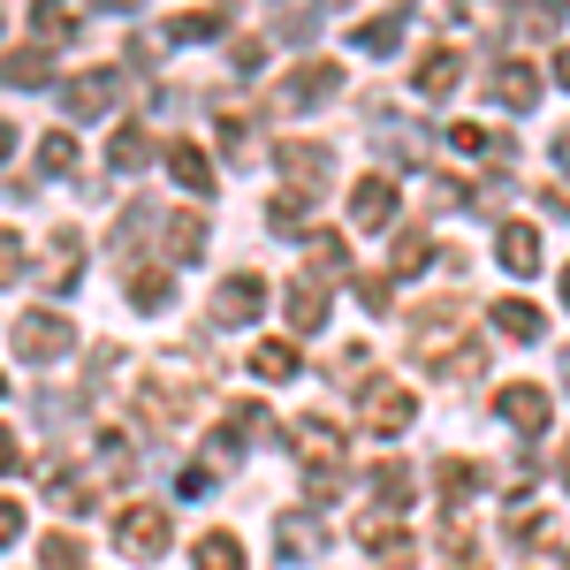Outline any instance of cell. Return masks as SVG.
Listing matches in <instances>:
<instances>
[{
	"label": "cell",
	"mask_w": 570,
	"mask_h": 570,
	"mask_svg": "<svg viewBox=\"0 0 570 570\" xmlns=\"http://www.w3.org/2000/svg\"><path fill=\"white\" fill-rule=\"evenodd\" d=\"M8 343H16V357H31V365H46V357L77 351V327H69L61 312H23V320L8 327Z\"/></svg>",
	"instance_id": "cell-1"
},
{
	"label": "cell",
	"mask_w": 570,
	"mask_h": 570,
	"mask_svg": "<svg viewBox=\"0 0 570 570\" xmlns=\"http://www.w3.org/2000/svg\"><path fill=\"white\" fill-rule=\"evenodd\" d=\"M107 107H122V77H115V69H85V77L61 85V115H69V122H99Z\"/></svg>",
	"instance_id": "cell-2"
},
{
	"label": "cell",
	"mask_w": 570,
	"mask_h": 570,
	"mask_svg": "<svg viewBox=\"0 0 570 570\" xmlns=\"http://www.w3.org/2000/svg\"><path fill=\"white\" fill-rule=\"evenodd\" d=\"M335 85H343V69H335V61H297V69L282 77V91H274V107L305 115V107H320V99H335Z\"/></svg>",
	"instance_id": "cell-3"
},
{
	"label": "cell",
	"mask_w": 570,
	"mask_h": 570,
	"mask_svg": "<svg viewBox=\"0 0 570 570\" xmlns=\"http://www.w3.org/2000/svg\"><path fill=\"white\" fill-rule=\"evenodd\" d=\"M115 548H122V556H137V563H153V556L168 548V510H145V502H137V510H122Z\"/></svg>",
	"instance_id": "cell-4"
},
{
	"label": "cell",
	"mask_w": 570,
	"mask_h": 570,
	"mask_svg": "<svg viewBox=\"0 0 570 570\" xmlns=\"http://www.w3.org/2000/svg\"><path fill=\"white\" fill-rule=\"evenodd\" d=\"M259 312H266V282H259V274H228V282H220L214 327H252Z\"/></svg>",
	"instance_id": "cell-5"
},
{
	"label": "cell",
	"mask_w": 570,
	"mask_h": 570,
	"mask_svg": "<svg viewBox=\"0 0 570 570\" xmlns=\"http://www.w3.org/2000/svg\"><path fill=\"white\" fill-rule=\"evenodd\" d=\"M274 160H282V176L297 183V190H327V176H335V160H327V145H305V137H289V145H274Z\"/></svg>",
	"instance_id": "cell-6"
},
{
	"label": "cell",
	"mask_w": 570,
	"mask_h": 570,
	"mask_svg": "<svg viewBox=\"0 0 570 570\" xmlns=\"http://www.w3.org/2000/svg\"><path fill=\"white\" fill-rule=\"evenodd\" d=\"M357 411H365V426H373V434H403V426L419 419V403H411V389H395V381H373Z\"/></svg>",
	"instance_id": "cell-7"
},
{
	"label": "cell",
	"mask_w": 570,
	"mask_h": 570,
	"mask_svg": "<svg viewBox=\"0 0 570 570\" xmlns=\"http://www.w3.org/2000/svg\"><path fill=\"white\" fill-rule=\"evenodd\" d=\"M357 540L373 548V563H381V570H419V548L403 540V525H395V518H365V525H357Z\"/></svg>",
	"instance_id": "cell-8"
},
{
	"label": "cell",
	"mask_w": 570,
	"mask_h": 570,
	"mask_svg": "<svg viewBox=\"0 0 570 570\" xmlns=\"http://www.w3.org/2000/svg\"><path fill=\"white\" fill-rule=\"evenodd\" d=\"M487 91H494V99H502L510 115H532V107H540V69H532V61H502Z\"/></svg>",
	"instance_id": "cell-9"
},
{
	"label": "cell",
	"mask_w": 570,
	"mask_h": 570,
	"mask_svg": "<svg viewBox=\"0 0 570 570\" xmlns=\"http://www.w3.org/2000/svg\"><path fill=\"white\" fill-rule=\"evenodd\" d=\"M351 220H357V228H395V183L389 176H365L351 190Z\"/></svg>",
	"instance_id": "cell-10"
},
{
	"label": "cell",
	"mask_w": 570,
	"mask_h": 570,
	"mask_svg": "<svg viewBox=\"0 0 570 570\" xmlns=\"http://www.w3.org/2000/svg\"><path fill=\"white\" fill-rule=\"evenodd\" d=\"M548 411H556V403H548V389H532V381H510V389H502V419H510L518 434H540Z\"/></svg>",
	"instance_id": "cell-11"
},
{
	"label": "cell",
	"mask_w": 570,
	"mask_h": 570,
	"mask_svg": "<svg viewBox=\"0 0 570 570\" xmlns=\"http://www.w3.org/2000/svg\"><path fill=\"white\" fill-rule=\"evenodd\" d=\"M274 548H282L289 563H320V556H327V525H312V518H297V510H289V518L274 525Z\"/></svg>",
	"instance_id": "cell-12"
},
{
	"label": "cell",
	"mask_w": 570,
	"mask_h": 570,
	"mask_svg": "<svg viewBox=\"0 0 570 570\" xmlns=\"http://www.w3.org/2000/svg\"><path fill=\"white\" fill-rule=\"evenodd\" d=\"M53 77V53L46 46H16V53H0V85L8 91H39Z\"/></svg>",
	"instance_id": "cell-13"
},
{
	"label": "cell",
	"mask_w": 570,
	"mask_h": 570,
	"mask_svg": "<svg viewBox=\"0 0 570 570\" xmlns=\"http://www.w3.org/2000/svg\"><path fill=\"white\" fill-rule=\"evenodd\" d=\"M168 176H176L183 190H198V198H206V190H214V160H206L190 137H176V145H168Z\"/></svg>",
	"instance_id": "cell-14"
},
{
	"label": "cell",
	"mask_w": 570,
	"mask_h": 570,
	"mask_svg": "<svg viewBox=\"0 0 570 570\" xmlns=\"http://www.w3.org/2000/svg\"><path fill=\"white\" fill-rule=\"evenodd\" d=\"M456 77H464V53H456V46H434V53L419 61V91H426V99H449Z\"/></svg>",
	"instance_id": "cell-15"
},
{
	"label": "cell",
	"mask_w": 570,
	"mask_h": 570,
	"mask_svg": "<svg viewBox=\"0 0 570 570\" xmlns=\"http://www.w3.org/2000/svg\"><path fill=\"white\" fill-rule=\"evenodd\" d=\"M494 252H502V266H510V274H540V228H525V220H510Z\"/></svg>",
	"instance_id": "cell-16"
},
{
	"label": "cell",
	"mask_w": 570,
	"mask_h": 570,
	"mask_svg": "<svg viewBox=\"0 0 570 570\" xmlns=\"http://www.w3.org/2000/svg\"><path fill=\"white\" fill-rule=\"evenodd\" d=\"M289 327H305V335H320V327H327V282H297V289H289Z\"/></svg>",
	"instance_id": "cell-17"
},
{
	"label": "cell",
	"mask_w": 570,
	"mask_h": 570,
	"mask_svg": "<svg viewBox=\"0 0 570 570\" xmlns=\"http://www.w3.org/2000/svg\"><path fill=\"white\" fill-rule=\"evenodd\" d=\"M220 23H228L220 8H176V16H168V46H190V39H220Z\"/></svg>",
	"instance_id": "cell-18"
},
{
	"label": "cell",
	"mask_w": 570,
	"mask_h": 570,
	"mask_svg": "<svg viewBox=\"0 0 570 570\" xmlns=\"http://www.w3.org/2000/svg\"><path fill=\"white\" fill-rule=\"evenodd\" d=\"M343 266H351L343 236H335V228H320V236L305 244V274H312V282H327V274H343Z\"/></svg>",
	"instance_id": "cell-19"
},
{
	"label": "cell",
	"mask_w": 570,
	"mask_h": 570,
	"mask_svg": "<svg viewBox=\"0 0 570 570\" xmlns=\"http://www.w3.org/2000/svg\"><path fill=\"white\" fill-rule=\"evenodd\" d=\"M77 16H85V0H39V8H31V23H39L46 46L69 39V31H77Z\"/></svg>",
	"instance_id": "cell-20"
},
{
	"label": "cell",
	"mask_w": 570,
	"mask_h": 570,
	"mask_svg": "<svg viewBox=\"0 0 570 570\" xmlns=\"http://www.w3.org/2000/svg\"><path fill=\"white\" fill-rule=\"evenodd\" d=\"M266 220H274L282 236H305V228H312V198H305V190H274V206H266Z\"/></svg>",
	"instance_id": "cell-21"
},
{
	"label": "cell",
	"mask_w": 570,
	"mask_h": 570,
	"mask_svg": "<svg viewBox=\"0 0 570 570\" xmlns=\"http://www.w3.org/2000/svg\"><path fill=\"white\" fill-rule=\"evenodd\" d=\"M198 252H206V220H198V214H176V220H168V259L190 266Z\"/></svg>",
	"instance_id": "cell-22"
},
{
	"label": "cell",
	"mask_w": 570,
	"mask_h": 570,
	"mask_svg": "<svg viewBox=\"0 0 570 570\" xmlns=\"http://www.w3.org/2000/svg\"><path fill=\"white\" fill-rule=\"evenodd\" d=\"M373 502H381V518H395L411 502V472L403 464H373Z\"/></svg>",
	"instance_id": "cell-23"
},
{
	"label": "cell",
	"mask_w": 570,
	"mask_h": 570,
	"mask_svg": "<svg viewBox=\"0 0 570 570\" xmlns=\"http://www.w3.org/2000/svg\"><path fill=\"white\" fill-rule=\"evenodd\" d=\"M357 46H365L373 61H389L395 46H403V16H373V23H357Z\"/></svg>",
	"instance_id": "cell-24"
},
{
	"label": "cell",
	"mask_w": 570,
	"mask_h": 570,
	"mask_svg": "<svg viewBox=\"0 0 570 570\" xmlns=\"http://www.w3.org/2000/svg\"><path fill=\"white\" fill-rule=\"evenodd\" d=\"M494 327H502L510 343H532V335H540V305H525V297H510V305H494Z\"/></svg>",
	"instance_id": "cell-25"
},
{
	"label": "cell",
	"mask_w": 570,
	"mask_h": 570,
	"mask_svg": "<svg viewBox=\"0 0 570 570\" xmlns=\"http://www.w3.org/2000/svg\"><path fill=\"white\" fill-rule=\"evenodd\" d=\"M198 570H244V540L236 532H206L198 540Z\"/></svg>",
	"instance_id": "cell-26"
},
{
	"label": "cell",
	"mask_w": 570,
	"mask_h": 570,
	"mask_svg": "<svg viewBox=\"0 0 570 570\" xmlns=\"http://www.w3.org/2000/svg\"><path fill=\"white\" fill-rule=\"evenodd\" d=\"M39 168H46V176H77V137H69V130H46L39 137Z\"/></svg>",
	"instance_id": "cell-27"
},
{
	"label": "cell",
	"mask_w": 570,
	"mask_h": 570,
	"mask_svg": "<svg viewBox=\"0 0 570 570\" xmlns=\"http://www.w3.org/2000/svg\"><path fill=\"white\" fill-rule=\"evenodd\" d=\"M434 487H441V510H464V494L480 487V464H441Z\"/></svg>",
	"instance_id": "cell-28"
},
{
	"label": "cell",
	"mask_w": 570,
	"mask_h": 570,
	"mask_svg": "<svg viewBox=\"0 0 570 570\" xmlns=\"http://www.w3.org/2000/svg\"><path fill=\"white\" fill-rule=\"evenodd\" d=\"M145 160H153V130H137V122H122V130H115V168L130 176V168H145Z\"/></svg>",
	"instance_id": "cell-29"
},
{
	"label": "cell",
	"mask_w": 570,
	"mask_h": 570,
	"mask_svg": "<svg viewBox=\"0 0 570 570\" xmlns=\"http://www.w3.org/2000/svg\"><path fill=\"white\" fill-rule=\"evenodd\" d=\"M168 297H176V282H168V274H130V305L137 312H168Z\"/></svg>",
	"instance_id": "cell-30"
},
{
	"label": "cell",
	"mask_w": 570,
	"mask_h": 570,
	"mask_svg": "<svg viewBox=\"0 0 570 570\" xmlns=\"http://www.w3.org/2000/svg\"><path fill=\"white\" fill-rule=\"evenodd\" d=\"M39 570H85V540L77 532H53L39 548Z\"/></svg>",
	"instance_id": "cell-31"
},
{
	"label": "cell",
	"mask_w": 570,
	"mask_h": 570,
	"mask_svg": "<svg viewBox=\"0 0 570 570\" xmlns=\"http://www.w3.org/2000/svg\"><path fill=\"white\" fill-rule=\"evenodd\" d=\"M252 373H259V381H289V373H297V351H289V343H259V351H252Z\"/></svg>",
	"instance_id": "cell-32"
},
{
	"label": "cell",
	"mask_w": 570,
	"mask_h": 570,
	"mask_svg": "<svg viewBox=\"0 0 570 570\" xmlns=\"http://www.w3.org/2000/svg\"><path fill=\"white\" fill-rule=\"evenodd\" d=\"M297 441L320 449V456H335V449H343V426H335V419H320V411H305V419H297Z\"/></svg>",
	"instance_id": "cell-33"
},
{
	"label": "cell",
	"mask_w": 570,
	"mask_h": 570,
	"mask_svg": "<svg viewBox=\"0 0 570 570\" xmlns=\"http://www.w3.org/2000/svg\"><path fill=\"white\" fill-rule=\"evenodd\" d=\"M305 494H312V502H335V494H343V464H335V456H320V464L305 472Z\"/></svg>",
	"instance_id": "cell-34"
},
{
	"label": "cell",
	"mask_w": 570,
	"mask_h": 570,
	"mask_svg": "<svg viewBox=\"0 0 570 570\" xmlns=\"http://www.w3.org/2000/svg\"><path fill=\"white\" fill-rule=\"evenodd\" d=\"M449 145H456L464 160H487V153H494V137H487L480 122H456V130H449Z\"/></svg>",
	"instance_id": "cell-35"
},
{
	"label": "cell",
	"mask_w": 570,
	"mask_h": 570,
	"mask_svg": "<svg viewBox=\"0 0 570 570\" xmlns=\"http://www.w3.org/2000/svg\"><path fill=\"white\" fill-rule=\"evenodd\" d=\"M419 266H426V236L411 228V236L395 244V266H389V274H419Z\"/></svg>",
	"instance_id": "cell-36"
},
{
	"label": "cell",
	"mask_w": 570,
	"mask_h": 570,
	"mask_svg": "<svg viewBox=\"0 0 570 570\" xmlns=\"http://www.w3.org/2000/svg\"><path fill=\"white\" fill-rule=\"evenodd\" d=\"M441 373H449V381H472V373H480V343H464V351H449V357H434Z\"/></svg>",
	"instance_id": "cell-37"
},
{
	"label": "cell",
	"mask_w": 570,
	"mask_h": 570,
	"mask_svg": "<svg viewBox=\"0 0 570 570\" xmlns=\"http://www.w3.org/2000/svg\"><path fill=\"white\" fill-rule=\"evenodd\" d=\"M176 487H183V494H214V472H206V464H183Z\"/></svg>",
	"instance_id": "cell-38"
},
{
	"label": "cell",
	"mask_w": 570,
	"mask_h": 570,
	"mask_svg": "<svg viewBox=\"0 0 570 570\" xmlns=\"http://www.w3.org/2000/svg\"><path fill=\"white\" fill-rule=\"evenodd\" d=\"M357 297H365V312H389V282H381V274H365V282H357Z\"/></svg>",
	"instance_id": "cell-39"
},
{
	"label": "cell",
	"mask_w": 570,
	"mask_h": 570,
	"mask_svg": "<svg viewBox=\"0 0 570 570\" xmlns=\"http://www.w3.org/2000/svg\"><path fill=\"white\" fill-rule=\"evenodd\" d=\"M16 274H23V244H16V236H0V282H16Z\"/></svg>",
	"instance_id": "cell-40"
},
{
	"label": "cell",
	"mask_w": 570,
	"mask_h": 570,
	"mask_svg": "<svg viewBox=\"0 0 570 570\" xmlns=\"http://www.w3.org/2000/svg\"><path fill=\"white\" fill-rule=\"evenodd\" d=\"M16 532H23V510H16V502H0V548H8Z\"/></svg>",
	"instance_id": "cell-41"
},
{
	"label": "cell",
	"mask_w": 570,
	"mask_h": 570,
	"mask_svg": "<svg viewBox=\"0 0 570 570\" xmlns=\"http://www.w3.org/2000/svg\"><path fill=\"white\" fill-rule=\"evenodd\" d=\"M16 464H23V449H16V434L0 426V472H16Z\"/></svg>",
	"instance_id": "cell-42"
},
{
	"label": "cell",
	"mask_w": 570,
	"mask_h": 570,
	"mask_svg": "<svg viewBox=\"0 0 570 570\" xmlns=\"http://www.w3.org/2000/svg\"><path fill=\"white\" fill-rule=\"evenodd\" d=\"M548 206H556V214L570 220V183H548Z\"/></svg>",
	"instance_id": "cell-43"
},
{
	"label": "cell",
	"mask_w": 570,
	"mask_h": 570,
	"mask_svg": "<svg viewBox=\"0 0 570 570\" xmlns=\"http://www.w3.org/2000/svg\"><path fill=\"white\" fill-rule=\"evenodd\" d=\"M556 85H570V46H563V53H556Z\"/></svg>",
	"instance_id": "cell-44"
},
{
	"label": "cell",
	"mask_w": 570,
	"mask_h": 570,
	"mask_svg": "<svg viewBox=\"0 0 570 570\" xmlns=\"http://www.w3.org/2000/svg\"><path fill=\"white\" fill-rule=\"evenodd\" d=\"M8 145H16V130H8V122H0V160H8Z\"/></svg>",
	"instance_id": "cell-45"
},
{
	"label": "cell",
	"mask_w": 570,
	"mask_h": 570,
	"mask_svg": "<svg viewBox=\"0 0 570 570\" xmlns=\"http://www.w3.org/2000/svg\"><path fill=\"white\" fill-rule=\"evenodd\" d=\"M85 8H137V0H85Z\"/></svg>",
	"instance_id": "cell-46"
},
{
	"label": "cell",
	"mask_w": 570,
	"mask_h": 570,
	"mask_svg": "<svg viewBox=\"0 0 570 570\" xmlns=\"http://www.w3.org/2000/svg\"><path fill=\"white\" fill-rule=\"evenodd\" d=\"M563 305H570V266H563Z\"/></svg>",
	"instance_id": "cell-47"
},
{
	"label": "cell",
	"mask_w": 570,
	"mask_h": 570,
	"mask_svg": "<svg viewBox=\"0 0 570 570\" xmlns=\"http://www.w3.org/2000/svg\"><path fill=\"white\" fill-rule=\"evenodd\" d=\"M563 381H570V351H563Z\"/></svg>",
	"instance_id": "cell-48"
},
{
	"label": "cell",
	"mask_w": 570,
	"mask_h": 570,
	"mask_svg": "<svg viewBox=\"0 0 570 570\" xmlns=\"http://www.w3.org/2000/svg\"><path fill=\"white\" fill-rule=\"evenodd\" d=\"M563 487H570V456H563Z\"/></svg>",
	"instance_id": "cell-49"
},
{
	"label": "cell",
	"mask_w": 570,
	"mask_h": 570,
	"mask_svg": "<svg viewBox=\"0 0 570 570\" xmlns=\"http://www.w3.org/2000/svg\"><path fill=\"white\" fill-rule=\"evenodd\" d=\"M327 8H343V0H327Z\"/></svg>",
	"instance_id": "cell-50"
},
{
	"label": "cell",
	"mask_w": 570,
	"mask_h": 570,
	"mask_svg": "<svg viewBox=\"0 0 570 570\" xmlns=\"http://www.w3.org/2000/svg\"><path fill=\"white\" fill-rule=\"evenodd\" d=\"M0 395H8V381H0Z\"/></svg>",
	"instance_id": "cell-51"
},
{
	"label": "cell",
	"mask_w": 570,
	"mask_h": 570,
	"mask_svg": "<svg viewBox=\"0 0 570 570\" xmlns=\"http://www.w3.org/2000/svg\"><path fill=\"white\" fill-rule=\"evenodd\" d=\"M0 23H8V16H0Z\"/></svg>",
	"instance_id": "cell-52"
}]
</instances>
